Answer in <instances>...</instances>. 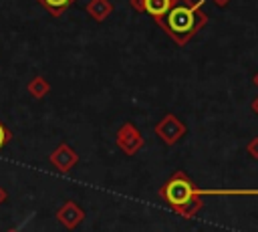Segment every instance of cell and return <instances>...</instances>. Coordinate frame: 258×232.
Here are the masks:
<instances>
[{
  "instance_id": "obj_1",
  "label": "cell",
  "mask_w": 258,
  "mask_h": 232,
  "mask_svg": "<svg viewBox=\"0 0 258 232\" xmlns=\"http://www.w3.org/2000/svg\"><path fill=\"white\" fill-rule=\"evenodd\" d=\"M159 198L181 218L191 220L202 208V196H258V188H198L183 169H175L159 188Z\"/></svg>"
},
{
  "instance_id": "obj_2",
  "label": "cell",
  "mask_w": 258,
  "mask_h": 232,
  "mask_svg": "<svg viewBox=\"0 0 258 232\" xmlns=\"http://www.w3.org/2000/svg\"><path fill=\"white\" fill-rule=\"evenodd\" d=\"M202 8L204 0H173L169 10L155 22L173 38L177 46H185L189 38H194L208 24V16Z\"/></svg>"
},
{
  "instance_id": "obj_3",
  "label": "cell",
  "mask_w": 258,
  "mask_h": 232,
  "mask_svg": "<svg viewBox=\"0 0 258 232\" xmlns=\"http://www.w3.org/2000/svg\"><path fill=\"white\" fill-rule=\"evenodd\" d=\"M153 133L165 143V145H175L185 133H187V125L173 113H165L153 127Z\"/></svg>"
},
{
  "instance_id": "obj_4",
  "label": "cell",
  "mask_w": 258,
  "mask_h": 232,
  "mask_svg": "<svg viewBox=\"0 0 258 232\" xmlns=\"http://www.w3.org/2000/svg\"><path fill=\"white\" fill-rule=\"evenodd\" d=\"M115 143H117V147L125 153V155H135L141 147H143V135H141V131L135 127V123H131V121H125L119 129H117V133H115Z\"/></svg>"
},
{
  "instance_id": "obj_5",
  "label": "cell",
  "mask_w": 258,
  "mask_h": 232,
  "mask_svg": "<svg viewBox=\"0 0 258 232\" xmlns=\"http://www.w3.org/2000/svg\"><path fill=\"white\" fill-rule=\"evenodd\" d=\"M56 218H58V222H60L64 228L73 230V228H77V226L83 222L85 212H83V208H81L77 202H73V200H71V202H64V204L58 208Z\"/></svg>"
},
{
  "instance_id": "obj_6",
  "label": "cell",
  "mask_w": 258,
  "mask_h": 232,
  "mask_svg": "<svg viewBox=\"0 0 258 232\" xmlns=\"http://www.w3.org/2000/svg\"><path fill=\"white\" fill-rule=\"evenodd\" d=\"M77 159H79L77 153H75L69 145H64V143L58 145V147L54 149V153L50 155V161H52L60 171H69V169L77 163Z\"/></svg>"
},
{
  "instance_id": "obj_7",
  "label": "cell",
  "mask_w": 258,
  "mask_h": 232,
  "mask_svg": "<svg viewBox=\"0 0 258 232\" xmlns=\"http://www.w3.org/2000/svg\"><path fill=\"white\" fill-rule=\"evenodd\" d=\"M85 10L89 12L91 18H95L97 22H103L113 12V4L109 0H89V4H87Z\"/></svg>"
},
{
  "instance_id": "obj_8",
  "label": "cell",
  "mask_w": 258,
  "mask_h": 232,
  "mask_svg": "<svg viewBox=\"0 0 258 232\" xmlns=\"http://www.w3.org/2000/svg\"><path fill=\"white\" fill-rule=\"evenodd\" d=\"M171 2H173V0H145V12L151 14V16L157 20V18H161V16L169 10Z\"/></svg>"
},
{
  "instance_id": "obj_9",
  "label": "cell",
  "mask_w": 258,
  "mask_h": 232,
  "mask_svg": "<svg viewBox=\"0 0 258 232\" xmlns=\"http://www.w3.org/2000/svg\"><path fill=\"white\" fill-rule=\"evenodd\" d=\"M42 4H44V8L50 12V14H54V16H60L75 0H40Z\"/></svg>"
},
{
  "instance_id": "obj_10",
  "label": "cell",
  "mask_w": 258,
  "mask_h": 232,
  "mask_svg": "<svg viewBox=\"0 0 258 232\" xmlns=\"http://www.w3.org/2000/svg\"><path fill=\"white\" fill-rule=\"evenodd\" d=\"M28 91H30L34 97L40 99V97H44V95L50 91V85H48L42 77H34V79L30 81V85H28Z\"/></svg>"
},
{
  "instance_id": "obj_11",
  "label": "cell",
  "mask_w": 258,
  "mask_h": 232,
  "mask_svg": "<svg viewBox=\"0 0 258 232\" xmlns=\"http://www.w3.org/2000/svg\"><path fill=\"white\" fill-rule=\"evenodd\" d=\"M246 153H248L252 159H258V135L252 137V139L246 143Z\"/></svg>"
},
{
  "instance_id": "obj_12",
  "label": "cell",
  "mask_w": 258,
  "mask_h": 232,
  "mask_svg": "<svg viewBox=\"0 0 258 232\" xmlns=\"http://www.w3.org/2000/svg\"><path fill=\"white\" fill-rule=\"evenodd\" d=\"M129 4L135 12H145V0H129Z\"/></svg>"
},
{
  "instance_id": "obj_13",
  "label": "cell",
  "mask_w": 258,
  "mask_h": 232,
  "mask_svg": "<svg viewBox=\"0 0 258 232\" xmlns=\"http://www.w3.org/2000/svg\"><path fill=\"white\" fill-rule=\"evenodd\" d=\"M8 137H10V135H8V131H6V129H4V125L0 123V147L8 141Z\"/></svg>"
},
{
  "instance_id": "obj_14",
  "label": "cell",
  "mask_w": 258,
  "mask_h": 232,
  "mask_svg": "<svg viewBox=\"0 0 258 232\" xmlns=\"http://www.w3.org/2000/svg\"><path fill=\"white\" fill-rule=\"evenodd\" d=\"M212 2H214L216 6H220V8H224V6H228L232 0H212Z\"/></svg>"
},
{
  "instance_id": "obj_15",
  "label": "cell",
  "mask_w": 258,
  "mask_h": 232,
  "mask_svg": "<svg viewBox=\"0 0 258 232\" xmlns=\"http://www.w3.org/2000/svg\"><path fill=\"white\" fill-rule=\"evenodd\" d=\"M250 107H252V111H254V113L258 115V97H256V99L252 101V105H250Z\"/></svg>"
},
{
  "instance_id": "obj_16",
  "label": "cell",
  "mask_w": 258,
  "mask_h": 232,
  "mask_svg": "<svg viewBox=\"0 0 258 232\" xmlns=\"http://www.w3.org/2000/svg\"><path fill=\"white\" fill-rule=\"evenodd\" d=\"M252 83H254V85H256V87H258V73H256V75H254V77H252Z\"/></svg>"
}]
</instances>
